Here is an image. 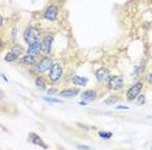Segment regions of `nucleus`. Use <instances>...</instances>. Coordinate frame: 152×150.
I'll use <instances>...</instances> for the list:
<instances>
[{
	"label": "nucleus",
	"mask_w": 152,
	"mask_h": 150,
	"mask_svg": "<svg viewBox=\"0 0 152 150\" xmlns=\"http://www.w3.org/2000/svg\"><path fill=\"white\" fill-rule=\"evenodd\" d=\"M98 96V93H96V91L94 89H88V91H85L82 92V101H86L88 104V102H92Z\"/></svg>",
	"instance_id": "ddd939ff"
},
{
	"label": "nucleus",
	"mask_w": 152,
	"mask_h": 150,
	"mask_svg": "<svg viewBox=\"0 0 152 150\" xmlns=\"http://www.w3.org/2000/svg\"><path fill=\"white\" fill-rule=\"evenodd\" d=\"M18 63L23 65V66H31V65H35L37 63V60L35 57L31 56V54H25V56H22L21 58L18 60Z\"/></svg>",
	"instance_id": "f8f14e48"
},
{
	"label": "nucleus",
	"mask_w": 152,
	"mask_h": 150,
	"mask_svg": "<svg viewBox=\"0 0 152 150\" xmlns=\"http://www.w3.org/2000/svg\"><path fill=\"white\" fill-rule=\"evenodd\" d=\"M52 42H53V35L48 34L42 39V52L48 54L51 52V48H52Z\"/></svg>",
	"instance_id": "0eeeda50"
},
{
	"label": "nucleus",
	"mask_w": 152,
	"mask_h": 150,
	"mask_svg": "<svg viewBox=\"0 0 152 150\" xmlns=\"http://www.w3.org/2000/svg\"><path fill=\"white\" fill-rule=\"evenodd\" d=\"M147 81H148L150 84H152V73H150V74L147 75Z\"/></svg>",
	"instance_id": "b1692460"
},
{
	"label": "nucleus",
	"mask_w": 152,
	"mask_h": 150,
	"mask_svg": "<svg viewBox=\"0 0 152 150\" xmlns=\"http://www.w3.org/2000/svg\"><path fill=\"white\" fill-rule=\"evenodd\" d=\"M39 30L35 29V27L33 26H29L27 29L25 30V32H23V40L27 43V44H33L39 40Z\"/></svg>",
	"instance_id": "f257e3e1"
},
{
	"label": "nucleus",
	"mask_w": 152,
	"mask_h": 150,
	"mask_svg": "<svg viewBox=\"0 0 152 150\" xmlns=\"http://www.w3.org/2000/svg\"><path fill=\"white\" fill-rule=\"evenodd\" d=\"M79 94V89L78 88H65V89L60 91V96L64 98H70Z\"/></svg>",
	"instance_id": "9d476101"
},
{
	"label": "nucleus",
	"mask_w": 152,
	"mask_h": 150,
	"mask_svg": "<svg viewBox=\"0 0 152 150\" xmlns=\"http://www.w3.org/2000/svg\"><path fill=\"white\" fill-rule=\"evenodd\" d=\"M12 52L17 54V56H20V54H22L23 53V48H22V45H20V44H15L13 45V48H12Z\"/></svg>",
	"instance_id": "f3484780"
},
{
	"label": "nucleus",
	"mask_w": 152,
	"mask_h": 150,
	"mask_svg": "<svg viewBox=\"0 0 152 150\" xmlns=\"http://www.w3.org/2000/svg\"><path fill=\"white\" fill-rule=\"evenodd\" d=\"M47 92H48V94H53L55 92H56V89H55V88H50Z\"/></svg>",
	"instance_id": "393cba45"
},
{
	"label": "nucleus",
	"mask_w": 152,
	"mask_h": 150,
	"mask_svg": "<svg viewBox=\"0 0 152 150\" xmlns=\"http://www.w3.org/2000/svg\"><path fill=\"white\" fill-rule=\"evenodd\" d=\"M99 136L102 138H104V140H108L112 137V132H107V131H99Z\"/></svg>",
	"instance_id": "6ab92c4d"
},
{
	"label": "nucleus",
	"mask_w": 152,
	"mask_h": 150,
	"mask_svg": "<svg viewBox=\"0 0 152 150\" xmlns=\"http://www.w3.org/2000/svg\"><path fill=\"white\" fill-rule=\"evenodd\" d=\"M125 80L121 75H110L108 79V88L110 91H118L124 87Z\"/></svg>",
	"instance_id": "f03ea898"
},
{
	"label": "nucleus",
	"mask_w": 152,
	"mask_h": 150,
	"mask_svg": "<svg viewBox=\"0 0 152 150\" xmlns=\"http://www.w3.org/2000/svg\"><path fill=\"white\" fill-rule=\"evenodd\" d=\"M77 149L78 150H91V148L87 145H77Z\"/></svg>",
	"instance_id": "412c9836"
},
{
	"label": "nucleus",
	"mask_w": 152,
	"mask_h": 150,
	"mask_svg": "<svg viewBox=\"0 0 152 150\" xmlns=\"http://www.w3.org/2000/svg\"><path fill=\"white\" fill-rule=\"evenodd\" d=\"M95 76H96V80L99 81V83H103V81H105L107 79H109V70L105 69V67H100V69L96 70L95 73Z\"/></svg>",
	"instance_id": "1a4fd4ad"
},
{
	"label": "nucleus",
	"mask_w": 152,
	"mask_h": 150,
	"mask_svg": "<svg viewBox=\"0 0 152 150\" xmlns=\"http://www.w3.org/2000/svg\"><path fill=\"white\" fill-rule=\"evenodd\" d=\"M35 86L39 88V89H46V80H44L42 76H37L35 78Z\"/></svg>",
	"instance_id": "2eb2a0df"
},
{
	"label": "nucleus",
	"mask_w": 152,
	"mask_h": 150,
	"mask_svg": "<svg viewBox=\"0 0 152 150\" xmlns=\"http://www.w3.org/2000/svg\"><path fill=\"white\" fill-rule=\"evenodd\" d=\"M57 14H58V9H57V6L50 5V6H47V9L44 11L43 17H44L46 19H48V21H55V19L57 18Z\"/></svg>",
	"instance_id": "423d86ee"
},
{
	"label": "nucleus",
	"mask_w": 152,
	"mask_h": 150,
	"mask_svg": "<svg viewBox=\"0 0 152 150\" xmlns=\"http://www.w3.org/2000/svg\"><path fill=\"white\" fill-rule=\"evenodd\" d=\"M151 150H152V148H151Z\"/></svg>",
	"instance_id": "a878e982"
},
{
	"label": "nucleus",
	"mask_w": 152,
	"mask_h": 150,
	"mask_svg": "<svg viewBox=\"0 0 152 150\" xmlns=\"http://www.w3.org/2000/svg\"><path fill=\"white\" fill-rule=\"evenodd\" d=\"M40 52H42V42L40 40H38V42L33 44H29V47H27V54H31V56L37 57Z\"/></svg>",
	"instance_id": "6e6552de"
},
{
	"label": "nucleus",
	"mask_w": 152,
	"mask_h": 150,
	"mask_svg": "<svg viewBox=\"0 0 152 150\" xmlns=\"http://www.w3.org/2000/svg\"><path fill=\"white\" fill-rule=\"evenodd\" d=\"M4 60L7 61V62H15V61L18 60V56H17V54H15L13 52H8V53L5 54Z\"/></svg>",
	"instance_id": "dca6fc26"
},
{
	"label": "nucleus",
	"mask_w": 152,
	"mask_h": 150,
	"mask_svg": "<svg viewBox=\"0 0 152 150\" xmlns=\"http://www.w3.org/2000/svg\"><path fill=\"white\" fill-rule=\"evenodd\" d=\"M117 100H118V98H117L116 96H110V97H108V98L105 100V104H107V105L115 104V102H117Z\"/></svg>",
	"instance_id": "aec40b11"
},
{
	"label": "nucleus",
	"mask_w": 152,
	"mask_h": 150,
	"mask_svg": "<svg viewBox=\"0 0 152 150\" xmlns=\"http://www.w3.org/2000/svg\"><path fill=\"white\" fill-rule=\"evenodd\" d=\"M115 109H116V110H122V109H124V110H127V109H129V106H124V105H118V106H116Z\"/></svg>",
	"instance_id": "5701e85b"
},
{
	"label": "nucleus",
	"mask_w": 152,
	"mask_h": 150,
	"mask_svg": "<svg viewBox=\"0 0 152 150\" xmlns=\"http://www.w3.org/2000/svg\"><path fill=\"white\" fill-rule=\"evenodd\" d=\"M72 83L78 87H85L88 83V79L86 76H81V75H74L73 79H72Z\"/></svg>",
	"instance_id": "4468645a"
},
{
	"label": "nucleus",
	"mask_w": 152,
	"mask_h": 150,
	"mask_svg": "<svg viewBox=\"0 0 152 150\" xmlns=\"http://www.w3.org/2000/svg\"><path fill=\"white\" fill-rule=\"evenodd\" d=\"M144 102H146V97L140 96V94H139V96H138V104L142 105V104H144Z\"/></svg>",
	"instance_id": "4be33fe9"
},
{
	"label": "nucleus",
	"mask_w": 152,
	"mask_h": 150,
	"mask_svg": "<svg viewBox=\"0 0 152 150\" xmlns=\"http://www.w3.org/2000/svg\"><path fill=\"white\" fill-rule=\"evenodd\" d=\"M142 88H143V83H142V81H137V83H134L133 86L127 89L126 98L129 101H133V100H135V98H138V96H139V93L142 91Z\"/></svg>",
	"instance_id": "20e7f679"
},
{
	"label": "nucleus",
	"mask_w": 152,
	"mask_h": 150,
	"mask_svg": "<svg viewBox=\"0 0 152 150\" xmlns=\"http://www.w3.org/2000/svg\"><path fill=\"white\" fill-rule=\"evenodd\" d=\"M43 100L44 101H47V102H50V104H61V100H58V98H55V97H48V96H46V97H43Z\"/></svg>",
	"instance_id": "a211bd4d"
},
{
	"label": "nucleus",
	"mask_w": 152,
	"mask_h": 150,
	"mask_svg": "<svg viewBox=\"0 0 152 150\" xmlns=\"http://www.w3.org/2000/svg\"><path fill=\"white\" fill-rule=\"evenodd\" d=\"M64 71H63V66L60 63H53L52 67L50 69V74H48V79L51 81H57L61 79Z\"/></svg>",
	"instance_id": "39448f33"
},
{
	"label": "nucleus",
	"mask_w": 152,
	"mask_h": 150,
	"mask_svg": "<svg viewBox=\"0 0 152 150\" xmlns=\"http://www.w3.org/2000/svg\"><path fill=\"white\" fill-rule=\"evenodd\" d=\"M29 141H30V142H33V144H35V145H38V146H42L43 149H47V148H48V145H47V144H44L43 140L40 138L37 133H34V132H31V133L29 135Z\"/></svg>",
	"instance_id": "9b49d317"
},
{
	"label": "nucleus",
	"mask_w": 152,
	"mask_h": 150,
	"mask_svg": "<svg viewBox=\"0 0 152 150\" xmlns=\"http://www.w3.org/2000/svg\"><path fill=\"white\" fill-rule=\"evenodd\" d=\"M52 60L50 58V57H43V58H40L38 62L34 65V67H35V71L37 73H39V74H42L44 73V71H47V70H50L51 67H52Z\"/></svg>",
	"instance_id": "7ed1b4c3"
}]
</instances>
